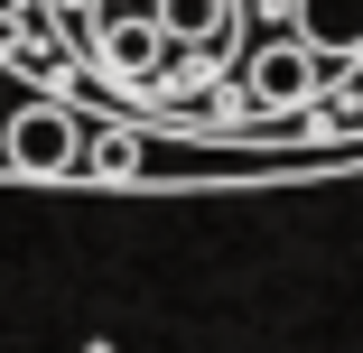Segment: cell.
I'll use <instances>...</instances> for the list:
<instances>
[{"mask_svg":"<svg viewBox=\"0 0 363 353\" xmlns=\"http://www.w3.org/2000/svg\"><path fill=\"white\" fill-rule=\"evenodd\" d=\"M84 121L75 103H19V112H0V158H10L19 177H75L84 168Z\"/></svg>","mask_w":363,"mask_h":353,"instance_id":"cell-1","label":"cell"},{"mask_svg":"<svg viewBox=\"0 0 363 353\" xmlns=\"http://www.w3.org/2000/svg\"><path fill=\"white\" fill-rule=\"evenodd\" d=\"M168 28L150 19V0H140V10H121V19H103V37H94V65L112 84H168Z\"/></svg>","mask_w":363,"mask_h":353,"instance_id":"cell-3","label":"cell"},{"mask_svg":"<svg viewBox=\"0 0 363 353\" xmlns=\"http://www.w3.org/2000/svg\"><path fill=\"white\" fill-rule=\"evenodd\" d=\"M289 28H298L326 65H354L363 56V0H289Z\"/></svg>","mask_w":363,"mask_h":353,"instance_id":"cell-4","label":"cell"},{"mask_svg":"<svg viewBox=\"0 0 363 353\" xmlns=\"http://www.w3.org/2000/svg\"><path fill=\"white\" fill-rule=\"evenodd\" d=\"M150 19L177 37V47H214L233 28V0H150Z\"/></svg>","mask_w":363,"mask_h":353,"instance_id":"cell-5","label":"cell"},{"mask_svg":"<svg viewBox=\"0 0 363 353\" xmlns=\"http://www.w3.org/2000/svg\"><path fill=\"white\" fill-rule=\"evenodd\" d=\"M84 168L94 177H140V168H150V139H140V130H94V149H84Z\"/></svg>","mask_w":363,"mask_h":353,"instance_id":"cell-6","label":"cell"},{"mask_svg":"<svg viewBox=\"0 0 363 353\" xmlns=\"http://www.w3.org/2000/svg\"><path fill=\"white\" fill-rule=\"evenodd\" d=\"M75 353H112V344H75Z\"/></svg>","mask_w":363,"mask_h":353,"instance_id":"cell-7","label":"cell"},{"mask_svg":"<svg viewBox=\"0 0 363 353\" xmlns=\"http://www.w3.org/2000/svg\"><path fill=\"white\" fill-rule=\"evenodd\" d=\"M317 84H326V56L289 28V37H261L252 56H242V103L252 112H270V121H289V112H308L317 103Z\"/></svg>","mask_w":363,"mask_h":353,"instance_id":"cell-2","label":"cell"}]
</instances>
